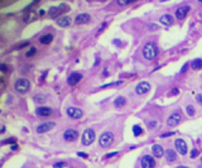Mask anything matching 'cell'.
Wrapping results in <instances>:
<instances>
[{
  "label": "cell",
  "mask_w": 202,
  "mask_h": 168,
  "mask_svg": "<svg viewBox=\"0 0 202 168\" xmlns=\"http://www.w3.org/2000/svg\"><path fill=\"white\" fill-rule=\"evenodd\" d=\"M158 54V49L155 47L154 43H147L143 48V56H144L145 60L148 61H153Z\"/></svg>",
  "instance_id": "1"
},
{
  "label": "cell",
  "mask_w": 202,
  "mask_h": 168,
  "mask_svg": "<svg viewBox=\"0 0 202 168\" xmlns=\"http://www.w3.org/2000/svg\"><path fill=\"white\" fill-rule=\"evenodd\" d=\"M152 152H153V155L155 158H162L164 154H166V152H164V148L162 145L159 144H154L153 147H152Z\"/></svg>",
  "instance_id": "16"
},
{
  "label": "cell",
  "mask_w": 202,
  "mask_h": 168,
  "mask_svg": "<svg viewBox=\"0 0 202 168\" xmlns=\"http://www.w3.org/2000/svg\"><path fill=\"white\" fill-rule=\"evenodd\" d=\"M116 154H117L116 152H114V153H109V154L105 155V158H111V157H114V155H116Z\"/></svg>",
  "instance_id": "36"
},
{
  "label": "cell",
  "mask_w": 202,
  "mask_h": 168,
  "mask_svg": "<svg viewBox=\"0 0 202 168\" xmlns=\"http://www.w3.org/2000/svg\"><path fill=\"white\" fill-rule=\"evenodd\" d=\"M95 132L92 129H86L82 134V144L83 145H91L95 142Z\"/></svg>",
  "instance_id": "5"
},
{
  "label": "cell",
  "mask_w": 202,
  "mask_h": 168,
  "mask_svg": "<svg viewBox=\"0 0 202 168\" xmlns=\"http://www.w3.org/2000/svg\"><path fill=\"white\" fill-rule=\"evenodd\" d=\"M166 158H167V161H168V162H174L176 159H177V154H176L174 150L168 149L167 152H166Z\"/></svg>",
  "instance_id": "21"
},
{
  "label": "cell",
  "mask_w": 202,
  "mask_h": 168,
  "mask_svg": "<svg viewBox=\"0 0 202 168\" xmlns=\"http://www.w3.org/2000/svg\"><path fill=\"white\" fill-rule=\"evenodd\" d=\"M10 148H11V149H13V150H15V149H16V148H18V145H16V144H13V145H11V147H10Z\"/></svg>",
  "instance_id": "41"
},
{
  "label": "cell",
  "mask_w": 202,
  "mask_h": 168,
  "mask_svg": "<svg viewBox=\"0 0 202 168\" xmlns=\"http://www.w3.org/2000/svg\"><path fill=\"white\" fill-rule=\"evenodd\" d=\"M191 66L193 70H201L202 68V60L201 58H196L191 62Z\"/></svg>",
  "instance_id": "23"
},
{
  "label": "cell",
  "mask_w": 202,
  "mask_h": 168,
  "mask_svg": "<svg viewBox=\"0 0 202 168\" xmlns=\"http://www.w3.org/2000/svg\"><path fill=\"white\" fill-rule=\"evenodd\" d=\"M77 154H78V157H83V158H87V154H85V153H81V152H78Z\"/></svg>",
  "instance_id": "38"
},
{
  "label": "cell",
  "mask_w": 202,
  "mask_h": 168,
  "mask_svg": "<svg viewBox=\"0 0 202 168\" xmlns=\"http://www.w3.org/2000/svg\"><path fill=\"white\" fill-rule=\"evenodd\" d=\"M29 87H31V82H29V80L27 78H19L16 80L15 83H14V89L16 92H19V94H25Z\"/></svg>",
  "instance_id": "3"
},
{
  "label": "cell",
  "mask_w": 202,
  "mask_h": 168,
  "mask_svg": "<svg viewBox=\"0 0 202 168\" xmlns=\"http://www.w3.org/2000/svg\"><path fill=\"white\" fill-rule=\"evenodd\" d=\"M81 78H82V75L81 73L73 72V73L70 75L68 78H67V83H68L70 86H75V85H77V83L81 81Z\"/></svg>",
  "instance_id": "13"
},
{
  "label": "cell",
  "mask_w": 202,
  "mask_h": 168,
  "mask_svg": "<svg viewBox=\"0 0 202 168\" xmlns=\"http://www.w3.org/2000/svg\"><path fill=\"white\" fill-rule=\"evenodd\" d=\"M177 94H178V90L177 89H174L173 91H172V95H177Z\"/></svg>",
  "instance_id": "42"
},
{
  "label": "cell",
  "mask_w": 202,
  "mask_h": 168,
  "mask_svg": "<svg viewBox=\"0 0 202 168\" xmlns=\"http://www.w3.org/2000/svg\"><path fill=\"white\" fill-rule=\"evenodd\" d=\"M36 52H37V49H36V47H31V49L25 53V57H33L36 54Z\"/></svg>",
  "instance_id": "27"
},
{
  "label": "cell",
  "mask_w": 202,
  "mask_h": 168,
  "mask_svg": "<svg viewBox=\"0 0 202 168\" xmlns=\"http://www.w3.org/2000/svg\"><path fill=\"white\" fill-rule=\"evenodd\" d=\"M186 110H187V114H188L189 116L195 115V107H193L192 105H188V106L186 107Z\"/></svg>",
  "instance_id": "28"
},
{
  "label": "cell",
  "mask_w": 202,
  "mask_h": 168,
  "mask_svg": "<svg viewBox=\"0 0 202 168\" xmlns=\"http://www.w3.org/2000/svg\"><path fill=\"white\" fill-rule=\"evenodd\" d=\"M23 19H24L25 23H31V22H33V20L36 19V14L32 11V13H29V14H25Z\"/></svg>",
  "instance_id": "24"
},
{
  "label": "cell",
  "mask_w": 202,
  "mask_h": 168,
  "mask_svg": "<svg viewBox=\"0 0 202 168\" xmlns=\"http://www.w3.org/2000/svg\"><path fill=\"white\" fill-rule=\"evenodd\" d=\"M174 147H176V150L179 154L184 155V154L187 153V144H186V142H184L183 139H176Z\"/></svg>",
  "instance_id": "11"
},
{
  "label": "cell",
  "mask_w": 202,
  "mask_h": 168,
  "mask_svg": "<svg viewBox=\"0 0 202 168\" xmlns=\"http://www.w3.org/2000/svg\"><path fill=\"white\" fill-rule=\"evenodd\" d=\"M150 83L149 82H147V81H142V82H139L137 87H135V91H137V94L138 95H144L147 94V92H149L150 91Z\"/></svg>",
  "instance_id": "8"
},
{
  "label": "cell",
  "mask_w": 202,
  "mask_h": 168,
  "mask_svg": "<svg viewBox=\"0 0 202 168\" xmlns=\"http://www.w3.org/2000/svg\"><path fill=\"white\" fill-rule=\"evenodd\" d=\"M198 1H202V0H198Z\"/></svg>",
  "instance_id": "45"
},
{
  "label": "cell",
  "mask_w": 202,
  "mask_h": 168,
  "mask_svg": "<svg viewBox=\"0 0 202 168\" xmlns=\"http://www.w3.org/2000/svg\"><path fill=\"white\" fill-rule=\"evenodd\" d=\"M67 115H68L70 117H72V119H81L82 115H83V112L81 109H78V107H73V106H71V107H67Z\"/></svg>",
  "instance_id": "10"
},
{
  "label": "cell",
  "mask_w": 202,
  "mask_h": 168,
  "mask_svg": "<svg viewBox=\"0 0 202 168\" xmlns=\"http://www.w3.org/2000/svg\"><path fill=\"white\" fill-rule=\"evenodd\" d=\"M189 155H191V158H196L197 155H198V150H197V149H192Z\"/></svg>",
  "instance_id": "31"
},
{
  "label": "cell",
  "mask_w": 202,
  "mask_h": 168,
  "mask_svg": "<svg viewBox=\"0 0 202 168\" xmlns=\"http://www.w3.org/2000/svg\"><path fill=\"white\" fill-rule=\"evenodd\" d=\"M133 133H134V135H135V137L140 135V134H142V128L139 127V125H134V127H133Z\"/></svg>",
  "instance_id": "26"
},
{
  "label": "cell",
  "mask_w": 202,
  "mask_h": 168,
  "mask_svg": "<svg viewBox=\"0 0 202 168\" xmlns=\"http://www.w3.org/2000/svg\"><path fill=\"white\" fill-rule=\"evenodd\" d=\"M54 124L53 121H48V123H43V124H41V125H38V128H37V133L38 134H42V133H46V132H48V130H51L53 127H54Z\"/></svg>",
  "instance_id": "14"
},
{
  "label": "cell",
  "mask_w": 202,
  "mask_h": 168,
  "mask_svg": "<svg viewBox=\"0 0 202 168\" xmlns=\"http://www.w3.org/2000/svg\"><path fill=\"white\" fill-rule=\"evenodd\" d=\"M201 159H202V158H201Z\"/></svg>",
  "instance_id": "46"
},
{
  "label": "cell",
  "mask_w": 202,
  "mask_h": 168,
  "mask_svg": "<svg viewBox=\"0 0 202 168\" xmlns=\"http://www.w3.org/2000/svg\"><path fill=\"white\" fill-rule=\"evenodd\" d=\"M173 132H168V133H164V134H162V135H161V138H166V137H172V135H173Z\"/></svg>",
  "instance_id": "34"
},
{
  "label": "cell",
  "mask_w": 202,
  "mask_h": 168,
  "mask_svg": "<svg viewBox=\"0 0 202 168\" xmlns=\"http://www.w3.org/2000/svg\"><path fill=\"white\" fill-rule=\"evenodd\" d=\"M140 164H142V168H154L155 161L152 155H144V157H142Z\"/></svg>",
  "instance_id": "9"
},
{
  "label": "cell",
  "mask_w": 202,
  "mask_h": 168,
  "mask_svg": "<svg viewBox=\"0 0 202 168\" xmlns=\"http://www.w3.org/2000/svg\"><path fill=\"white\" fill-rule=\"evenodd\" d=\"M36 114H37L38 116H42V117L49 116L51 114H52V109L48 107V106H39V107H37Z\"/></svg>",
  "instance_id": "15"
},
{
  "label": "cell",
  "mask_w": 202,
  "mask_h": 168,
  "mask_svg": "<svg viewBox=\"0 0 202 168\" xmlns=\"http://www.w3.org/2000/svg\"><path fill=\"white\" fill-rule=\"evenodd\" d=\"M10 143H15V138H10V139H5L1 142V144H10Z\"/></svg>",
  "instance_id": "29"
},
{
  "label": "cell",
  "mask_w": 202,
  "mask_h": 168,
  "mask_svg": "<svg viewBox=\"0 0 202 168\" xmlns=\"http://www.w3.org/2000/svg\"><path fill=\"white\" fill-rule=\"evenodd\" d=\"M34 100H36V101H37V103H39V101H41V103H43V101H44V100H46V99L43 98V96H41V95H37V96H36V98H34Z\"/></svg>",
  "instance_id": "32"
},
{
  "label": "cell",
  "mask_w": 202,
  "mask_h": 168,
  "mask_svg": "<svg viewBox=\"0 0 202 168\" xmlns=\"http://www.w3.org/2000/svg\"><path fill=\"white\" fill-rule=\"evenodd\" d=\"M0 70H1L3 72L5 73V72H8V66H6V65H4V63H1V65H0Z\"/></svg>",
  "instance_id": "33"
},
{
  "label": "cell",
  "mask_w": 202,
  "mask_h": 168,
  "mask_svg": "<svg viewBox=\"0 0 202 168\" xmlns=\"http://www.w3.org/2000/svg\"><path fill=\"white\" fill-rule=\"evenodd\" d=\"M67 10H68V6L66 4H61V5H57V6H51L48 10V15L53 19H58V16H61V14H63Z\"/></svg>",
  "instance_id": "2"
},
{
  "label": "cell",
  "mask_w": 202,
  "mask_h": 168,
  "mask_svg": "<svg viewBox=\"0 0 202 168\" xmlns=\"http://www.w3.org/2000/svg\"><path fill=\"white\" fill-rule=\"evenodd\" d=\"M125 104H126V99L124 96H119V98H116L115 101H114V105H115L116 107H121V106H124Z\"/></svg>",
  "instance_id": "22"
},
{
  "label": "cell",
  "mask_w": 202,
  "mask_h": 168,
  "mask_svg": "<svg viewBox=\"0 0 202 168\" xmlns=\"http://www.w3.org/2000/svg\"><path fill=\"white\" fill-rule=\"evenodd\" d=\"M161 23L163 24V26H167V27H169V26H172L173 24V16H172L171 14H164V15H162L161 16Z\"/></svg>",
  "instance_id": "19"
},
{
  "label": "cell",
  "mask_w": 202,
  "mask_h": 168,
  "mask_svg": "<svg viewBox=\"0 0 202 168\" xmlns=\"http://www.w3.org/2000/svg\"><path fill=\"white\" fill-rule=\"evenodd\" d=\"M196 100H197V103L202 105V94H198V95H197V96H196Z\"/></svg>",
  "instance_id": "35"
},
{
  "label": "cell",
  "mask_w": 202,
  "mask_h": 168,
  "mask_svg": "<svg viewBox=\"0 0 202 168\" xmlns=\"http://www.w3.org/2000/svg\"><path fill=\"white\" fill-rule=\"evenodd\" d=\"M155 125H157V123H155V121H152V123H149V128L152 129V128H154Z\"/></svg>",
  "instance_id": "37"
},
{
  "label": "cell",
  "mask_w": 202,
  "mask_h": 168,
  "mask_svg": "<svg viewBox=\"0 0 202 168\" xmlns=\"http://www.w3.org/2000/svg\"><path fill=\"white\" fill-rule=\"evenodd\" d=\"M177 168H188V167H186V166H178Z\"/></svg>",
  "instance_id": "43"
},
{
  "label": "cell",
  "mask_w": 202,
  "mask_h": 168,
  "mask_svg": "<svg viewBox=\"0 0 202 168\" xmlns=\"http://www.w3.org/2000/svg\"><path fill=\"white\" fill-rule=\"evenodd\" d=\"M149 29H157V26H155V24H150Z\"/></svg>",
  "instance_id": "40"
},
{
  "label": "cell",
  "mask_w": 202,
  "mask_h": 168,
  "mask_svg": "<svg viewBox=\"0 0 202 168\" xmlns=\"http://www.w3.org/2000/svg\"><path fill=\"white\" fill-rule=\"evenodd\" d=\"M188 11H189V5L181 6V8H178V9H177V11H176V16H177L178 19H183L184 16L187 15Z\"/></svg>",
  "instance_id": "18"
},
{
  "label": "cell",
  "mask_w": 202,
  "mask_h": 168,
  "mask_svg": "<svg viewBox=\"0 0 202 168\" xmlns=\"http://www.w3.org/2000/svg\"><path fill=\"white\" fill-rule=\"evenodd\" d=\"M187 67H188V63H186V65H184V66H183V68H182V70H181V72H184V71H186V70H187Z\"/></svg>",
  "instance_id": "39"
},
{
  "label": "cell",
  "mask_w": 202,
  "mask_h": 168,
  "mask_svg": "<svg viewBox=\"0 0 202 168\" xmlns=\"http://www.w3.org/2000/svg\"><path fill=\"white\" fill-rule=\"evenodd\" d=\"M114 142V134L110 132H105L104 134H101L99 138V144L102 148H106V147H110Z\"/></svg>",
  "instance_id": "4"
},
{
  "label": "cell",
  "mask_w": 202,
  "mask_h": 168,
  "mask_svg": "<svg viewBox=\"0 0 202 168\" xmlns=\"http://www.w3.org/2000/svg\"><path fill=\"white\" fill-rule=\"evenodd\" d=\"M90 20H91V15L90 14H88V13H81V14H78L77 16H76L75 23L77 24V26H80V24H87Z\"/></svg>",
  "instance_id": "12"
},
{
  "label": "cell",
  "mask_w": 202,
  "mask_h": 168,
  "mask_svg": "<svg viewBox=\"0 0 202 168\" xmlns=\"http://www.w3.org/2000/svg\"><path fill=\"white\" fill-rule=\"evenodd\" d=\"M56 22H57V24H58L60 27H68V26H71L72 20H71L70 16H67V15H62V16H60L58 19H56Z\"/></svg>",
  "instance_id": "17"
},
{
  "label": "cell",
  "mask_w": 202,
  "mask_h": 168,
  "mask_svg": "<svg viewBox=\"0 0 202 168\" xmlns=\"http://www.w3.org/2000/svg\"><path fill=\"white\" fill-rule=\"evenodd\" d=\"M181 121H182V114H181L179 111H176L168 117L167 124H168V127H177Z\"/></svg>",
  "instance_id": "6"
},
{
  "label": "cell",
  "mask_w": 202,
  "mask_h": 168,
  "mask_svg": "<svg viewBox=\"0 0 202 168\" xmlns=\"http://www.w3.org/2000/svg\"><path fill=\"white\" fill-rule=\"evenodd\" d=\"M52 41H53V36L51 34V33H48V34H44V36H42L41 38H39L41 44H49Z\"/></svg>",
  "instance_id": "20"
},
{
  "label": "cell",
  "mask_w": 202,
  "mask_h": 168,
  "mask_svg": "<svg viewBox=\"0 0 202 168\" xmlns=\"http://www.w3.org/2000/svg\"><path fill=\"white\" fill-rule=\"evenodd\" d=\"M134 1H137V0H117V4L121 6H124V5H129V4H132Z\"/></svg>",
  "instance_id": "25"
},
{
  "label": "cell",
  "mask_w": 202,
  "mask_h": 168,
  "mask_svg": "<svg viewBox=\"0 0 202 168\" xmlns=\"http://www.w3.org/2000/svg\"><path fill=\"white\" fill-rule=\"evenodd\" d=\"M77 138H78V132L75 129H67L63 133V139L66 142H76Z\"/></svg>",
  "instance_id": "7"
},
{
  "label": "cell",
  "mask_w": 202,
  "mask_h": 168,
  "mask_svg": "<svg viewBox=\"0 0 202 168\" xmlns=\"http://www.w3.org/2000/svg\"><path fill=\"white\" fill-rule=\"evenodd\" d=\"M161 1H167V0H161Z\"/></svg>",
  "instance_id": "44"
},
{
  "label": "cell",
  "mask_w": 202,
  "mask_h": 168,
  "mask_svg": "<svg viewBox=\"0 0 202 168\" xmlns=\"http://www.w3.org/2000/svg\"><path fill=\"white\" fill-rule=\"evenodd\" d=\"M65 166H66L65 162H58V163H54L53 168H62V167H65Z\"/></svg>",
  "instance_id": "30"
}]
</instances>
